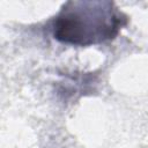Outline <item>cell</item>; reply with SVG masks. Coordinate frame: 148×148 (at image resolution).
I'll return each mask as SVG.
<instances>
[{"label":"cell","instance_id":"cell-1","mask_svg":"<svg viewBox=\"0 0 148 148\" xmlns=\"http://www.w3.org/2000/svg\"><path fill=\"white\" fill-rule=\"evenodd\" d=\"M126 23L112 1H67L52 21V34L61 43L88 46L113 39Z\"/></svg>","mask_w":148,"mask_h":148}]
</instances>
